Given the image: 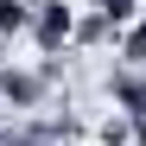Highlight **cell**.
I'll use <instances>...</instances> for the list:
<instances>
[{
	"mask_svg": "<svg viewBox=\"0 0 146 146\" xmlns=\"http://www.w3.org/2000/svg\"><path fill=\"white\" fill-rule=\"evenodd\" d=\"M32 38H38V51L44 57H57L70 38H76V13L64 7V0H44V7L32 13Z\"/></svg>",
	"mask_w": 146,
	"mask_h": 146,
	"instance_id": "cell-2",
	"label": "cell"
},
{
	"mask_svg": "<svg viewBox=\"0 0 146 146\" xmlns=\"http://www.w3.org/2000/svg\"><path fill=\"white\" fill-rule=\"evenodd\" d=\"M0 102H7V108H19V114L32 121V108H44V102H51V83H44V70H38V64H32V70L7 64V70H0Z\"/></svg>",
	"mask_w": 146,
	"mask_h": 146,
	"instance_id": "cell-1",
	"label": "cell"
},
{
	"mask_svg": "<svg viewBox=\"0 0 146 146\" xmlns=\"http://www.w3.org/2000/svg\"><path fill=\"white\" fill-rule=\"evenodd\" d=\"M0 70H7V64H0Z\"/></svg>",
	"mask_w": 146,
	"mask_h": 146,
	"instance_id": "cell-5",
	"label": "cell"
},
{
	"mask_svg": "<svg viewBox=\"0 0 146 146\" xmlns=\"http://www.w3.org/2000/svg\"><path fill=\"white\" fill-rule=\"evenodd\" d=\"M95 133H102V146H127V140H133V121H127V114H108Z\"/></svg>",
	"mask_w": 146,
	"mask_h": 146,
	"instance_id": "cell-4",
	"label": "cell"
},
{
	"mask_svg": "<svg viewBox=\"0 0 146 146\" xmlns=\"http://www.w3.org/2000/svg\"><path fill=\"white\" fill-rule=\"evenodd\" d=\"M7 32H32V0H0V38Z\"/></svg>",
	"mask_w": 146,
	"mask_h": 146,
	"instance_id": "cell-3",
	"label": "cell"
}]
</instances>
